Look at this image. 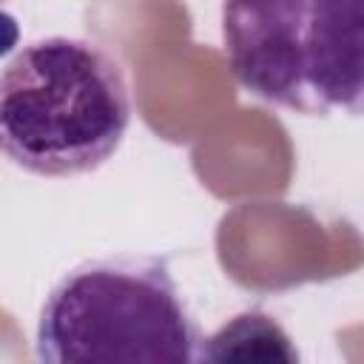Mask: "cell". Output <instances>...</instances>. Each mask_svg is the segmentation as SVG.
I'll use <instances>...</instances> for the list:
<instances>
[{
    "instance_id": "obj_1",
    "label": "cell",
    "mask_w": 364,
    "mask_h": 364,
    "mask_svg": "<svg viewBox=\"0 0 364 364\" xmlns=\"http://www.w3.org/2000/svg\"><path fill=\"white\" fill-rule=\"evenodd\" d=\"M131 122L119 63L80 37L26 43L3 68V154L37 176H80L108 162Z\"/></svg>"
},
{
    "instance_id": "obj_2",
    "label": "cell",
    "mask_w": 364,
    "mask_h": 364,
    "mask_svg": "<svg viewBox=\"0 0 364 364\" xmlns=\"http://www.w3.org/2000/svg\"><path fill=\"white\" fill-rule=\"evenodd\" d=\"M236 82L304 117H364V0H225Z\"/></svg>"
},
{
    "instance_id": "obj_3",
    "label": "cell",
    "mask_w": 364,
    "mask_h": 364,
    "mask_svg": "<svg viewBox=\"0 0 364 364\" xmlns=\"http://www.w3.org/2000/svg\"><path fill=\"white\" fill-rule=\"evenodd\" d=\"M202 330L159 256H102L71 267L46 296L34 355L77 361H199Z\"/></svg>"
},
{
    "instance_id": "obj_4",
    "label": "cell",
    "mask_w": 364,
    "mask_h": 364,
    "mask_svg": "<svg viewBox=\"0 0 364 364\" xmlns=\"http://www.w3.org/2000/svg\"><path fill=\"white\" fill-rule=\"evenodd\" d=\"M199 361H299L284 327L262 310H245L228 318L202 341Z\"/></svg>"
}]
</instances>
